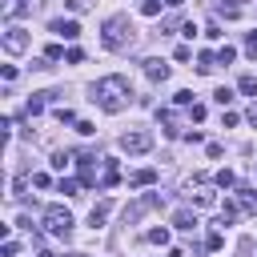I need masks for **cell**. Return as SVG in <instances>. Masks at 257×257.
<instances>
[{"instance_id":"8fae6325","label":"cell","mask_w":257,"mask_h":257,"mask_svg":"<svg viewBox=\"0 0 257 257\" xmlns=\"http://www.w3.org/2000/svg\"><path fill=\"white\" fill-rule=\"evenodd\" d=\"M237 201H241L245 213H257V189L253 185H237Z\"/></svg>"},{"instance_id":"2e32d148","label":"cell","mask_w":257,"mask_h":257,"mask_svg":"<svg viewBox=\"0 0 257 257\" xmlns=\"http://www.w3.org/2000/svg\"><path fill=\"white\" fill-rule=\"evenodd\" d=\"M161 4L165 0H137V12L141 16H161Z\"/></svg>"},{"instance_id":"4316f807","label":"cell","mask_w":257,"mask_h":257,"mask_svg":"<svg viewBox=\"0 0 257 257\" xmlns=\"http://www.w3.org/2000/svg\"><path fill=\"white\" fill-rule=\"evenodd\" d=\"M213 100H217V104H221V108H225V104H229V100H233V88H225V84H221V88H217V92H213Z\"/></svg>"},{"instance_id":"8d00e7d4","label":"cell","mask_w":257,"mask_h":257,"mask_svg":"<svg viewBox=\"0 0 257 257\" xmlns=\"http://www.w3.org/2000/svg\"><path fill=\"white\" fill-rule=\"evenodd\" d=\"M245 120H249V124H253V128H257V104H253V108H249V112H245Z\"/></svg>"},{"instance_id":"484cf974","label":"cell","mask_w":257,"mask_h":257,"mask_svg":"<svg viewBox=\"0 0 257 257\" xmlns=\"http://www.w3.org/2000/svg\"><path fill=\"white\" fill-rule=\"evenodd\" d=\"M173 100H177V104H181V108H193V104H197V100H193V92H189V88H181V92H177V96H173Z\"/></svg>"},{"instance_id":"7402d4cb","label":"cell","mask_w":257,"mask_h":257,"mask_svg":"<svg viewBox=\"0 0 257 257\" xmlns=\"http://www.w3.org/2000/svg\"><path fill=\"white\" fill-rule=\"evenodd\" d=\"M233 185H237V177H233L229 169H221V173H217V189H233Z\"/></svg>"},{"instance_id":"1f68e13d","label":"cell","mask_w":257,"mask_h":257,"mask_svg":"<svg viewBox=\"0 0 257 257\" xmlns=\"http://www.w3.org/2000/svg\"><path fill=\"white\" fill-rule=\"evenodd\" d=\"M76 133H80V137H92L96 124H92V120H76Z\"/></svg>"},{"instance_id":"52a82bcc","label":"cell","mask_w":257,"mask_h":257,"mask_svg":"<svg viewBox=\"0 0 257 257\" xmlns=\"http://www.w3.org/2000/svg\"><path fill=\"white\" fill-rule=\"evenodd\" d=\"M145 64V76L153 80V84H161V80H169V64L161 60V56H149V60H141Z\"/></svg>"},{"instance_id":"5bb4252c","label":"cell","mask_w":257,"mask_h":257,"mask_svg":"<svg viewBox=\"0 0 257 257\" xmlns=\"http://www.w3.org/2000/svg\"><path fill=\"white\" fill-rule=\"evenodd\" d=\"M157 120L165 124V133H169V137H181V128H177V116H173V108H161V112H157Z\"/></svg>"},{"instance_id":"ac0fdd59","label":"cell","mask_w":257,"mask_h":257,"mask_svg":"<svg viewBox=\"0 0 257 257\" xmlns=\"http://www.w3.org/2000/svg\"><path fill=\"white\" fill-rule=\"evenodd\" d=\"M120 181V173H116V161H108V169H104V181H100V189H112Z\"/></svg>"},{"instance_id":"e575fe53","label":"cell","mask_w":257,"mask_h":257,"mask_svg":"<svg viewBox=\"0 0 257 257\" xmlns=\"http://www.w3.org/2000/svg\"><path fill=\"white\" fill-rule=\"evenodd\" d=\"M32 185H36V189H48L52 181H48V173H36V177H32Z\"/></svg>"},{"instance_id":"30bf717a","label":"cell","mask_w":257,"mask_h":257,"mask_svg":"<svg viewBox=\"0 0 257 257\" xmlns=\"http://www.w3.org/2000/svg\"><path fill=\"white\" fill-rule=\"evenodd\" d=\"M157 181V169H137V173H128V189H149Z\"/></svg>"},{"instance_id":"d590c367","label":"cell","mask_w":257,"mask_h":257,"mask_svg":"<svg viewBox=\"0 0 257 257\" xmlns=\"http://www.w3.org/2000/svg\"><path fill=\"white\" fill-rule=\"evenodd\" d=\"M68 8H72V12H84V8H88V0H68Z\"/></svg>"},{"instance_id":"6da1fadb","label":"cell","mask_w":257,"mask_h":257,"mask_svg":"<svg viewBox=\"0 0 257 257\" xmlns=\"http://www.w3.org/2000/svg\"><path fill=\"white\" fill-rule=\"evenodd\" d=\"M128 96H133V88H128L124 76H100V80L92 84V100H96L104 112H120V108L128 104Z\"/></svg>"},{"instance_id":"d4e9b609","label":"cell","mask_w":257,"mask_h":257,"mask_svg":"<svg viewBox=\"0 0 257 257\" xmlns=\"http://www.w3.org/2000/svg\"><path fill=\"white\" fill-rule=\"evenodd\" d=\"M221 245H225V237H221V233H217V229H213V233H209V237H205V249H209V253H217V249H221Z\"/></svg>"},{"instance_id":"44dd1931","label":"cell","mask_w":257,"mask_h":257,"mask_svg":"<svg viewBox=\"0 0 257 257\" xmlns=\"http://www.w3.org/2000/svg\"><path fill=\"white\" fill-rule=\"evenodd\" d=\"M233 60H237V48H233V44H225V48L217 52V64H233Z\"/></svg>"},{"instance_id":"ffe728a7","label":"cell","mask_w":257,"mask_h":257,"mask_svg":"<svg viewBox=\"0 0 257 257\" xmlns=\"http://www.w3.org/2000/svg\"><path fill=\"white\" fill-rule=\"evenodd\" d=\"M233 221H237V205L225 201V205H221V225H233Z\"/></svg>"},{"instance_id":"4dcf8cb0","label":"cell","mask_w":257,"mask_h":257,"mask_svg":"<svg viewBox=\"0 0 257 257\" xmlns=\"http://www.w3.org/2000/svg\"><path fill=\"white\" fill-rule=\"evenodd\" d=\"M60 56H64L60 44H48V48H44V60H60Z\"/></svg>"},{"instance_id":"3957f363","label":"cell","mask_w":257,"mask_h":257,"mask_svg":"<svg viewBox=\"0 0 257 257\" xmlns=\"http://www.w3.org/2000/svg\"><path fill=\"white\" fill-rule=\"evenodd\" d=\"M44 229L56 233V237H68V233H72V213H68L64 205H48V209H44Z\"/></svg>"},{"instance_id":"9c48e42d","label":"cell","mask_w":257,"mask_h":257,"mask_svg":"<svg viewBox=\"0 0 257 257\" xmlns=\"http://www.w3.org/2000/svg\"><path fill=\"white\" fill-rule=\"evenodd\" d=\"M52 96H56V92H32V96H28V104H24V112H28V116H40V112H44V104H48Z\"/></svg>"},{"instance_id":"9a60e30c","label":"cell","mask_w":257,"mask_h":257,"mask_svg":"<svg viewBox=\"0 0 257 257\" xmlns=\"http://www.w3.org/2000/svg\"><path fill=\"white\" fill-rule=\"evenodd\" d=\"M217 68V52H197V72H213Z\"/></svg>"},{"instance_id":"cb8c5ba5","label":"cell","mask_w":257,"mask_h":257,"mask_svg":"<svg viewBox=\"0 0 257 257\" xmlns=\"http://www.w3.org/2000/svg\"><path fill=\"white\" fill-rule=\"evenodd\" d=\"M193 205H201V209H209V205H217V197L201 189V193H193Z\"/></svg>"},{"instance_id":"ba28073f","label":"cell","mask_w":257,"mask_h":257,"mask_svg":"<svg viewBox=\"0 0 257 257\" xmlns=\"http://www.w3.org/2000/svg\"><path fill=\"white\" fill-rule=\"evenodd\" d=\"M48 28H52L56 36H64V40H76V36H80V24H76V20H52Z\"/></svg>"},{"instance_id":"f1b7e54d","label":"cell","mask_w":257,"mask_h":257,"mask_svg":"<svg viewBox=\"0 0 257 257\" xmlns=\"http://www.w3.org/2000/svg\"><path fill=\"white\" fill-rule=\"evenodd\" d=\"M56 120H60V124H76V112H72V108H56Z\"/></svg>"},{"instance_id":"e0dca14e","label":"cell","mask_w":257,"mask_h":257,"mask_svg":"<svg viewBox=\"0 0 257 257\" xmlns=\"http://www.w3.org/2000/svg\"><path fill=\"white\" fill-rule=\"evenodd\" d=\"M145 241H149V245H169V229H165V225H161V229H149Z\"/></svg>"},{"instance_id":"74e56055","label":"cell","mask_w":257,"mask_h":257,"mask_svg":"<svg viewBox=\"0 0 257 257\" xmlns=\"http://www.w3.org/2000/svg\"><path fill=\"white\" fill-rule=\"evenodd\" d=\"M165 4H169V8H181V4H185V0H165Z\"/></svg>"},{"instance_id":"277c9868","label":"cell","mask_w":257,"mask_h":257,"mask_svg":"<svg viewBox=\"0 0 257 257\" xmlns=\"http://www.w3.org/2000/svg\"><path fill=\"white\" fill-rule=\"evenodd\" d=\"M120 149H124L128 157H141V153L153 149V133H149V128H128V133H120Z\"/></svg>"},{"instance_id":"d6a6232c","label":"cell","mask_w":257,"mask_h":257,"mask_svg":"<svg viewBox=\"0 0 257 257\" xmlns=\"http://www.w3.org/2000/svg\"><path fill=\"white\" fill-rule=\"evenodd\" d=\"M245 52L257 60V32H249V36H245Z\"/></svg>"},{"instance_id":"8992f818","label":"cell","mask_w":257,"mask_h":257,"mask_svg":"<svg viewBox=\"0 0 257 257\" xmlns=\"http://www.w3.org/2000/svg\"><path fill=\"white\" fill-rule=\"evenodd\" d=\"M24 48H28V32H24V28H8V32H4V52L20 56Z\"/></svg>"},{"instance_id":"4fadbf2b","label":"cell","mask_w":257,"mask_h":257,"mask_svg":"<svg viewBox=\"0 0 257 257\" xmlns=\"http://www.w3.org/2000/svg\"><path fill=\"white\" fill-rule=\"evenodd\" d=\"M173 225H177V229H197V213H193V209H177V213H173Z\"/></svg>"},{"instance_id":"5b68a950","label":"cell","mask_w":257,"mask_h":257,"mask_svg":"<svg viewBox=\"0 0 257 257\" xmlns=\"http://www.w3.org/2000/svg\"><path fill=\"white\" fill-rule=\"evenodd\" d=\"M157 205H161V193H145V197H137V201L124 209V225H137V221H141L145 213H153Z\"/></svg>"},{"instance_id":"603a6c76","label":"cell","mask_w":257,"mask_h":257,"mask_svg":"<svg viewBox=\"0 0 257 257\" xmlns=\"http://www.w3.org/2000/svg\"><path fill=\"white\" fill-rule=\"evenodd\" d=\"M56 189H60L64 197H76V189H80V185H76L72 177H60V185H56Z\"/></svg>"},{"instance_id":"f546056e","label":"cell","mask_w":257,"mask_h":257,"mask_svg":"<svg viewBox=\"0 0 257 257\" xmlns=\"http://www.w3.org/2000/svg\"><path fill=\"white\" fill-rule=\"evenodd\" d=\"M205 36H209V40H217V36H225V32H221V24H217V20H209V24H205Z\"/></svg>"},{"instance_id":"d6986e66","label":"cell","mask_w":257,"mask_h":257,"mask_svg":"<svg viewBox=\"0 0 257 257\" xmlns=\"http://www.w3.org/2000/svg\"><path fill=\"white\" fill-rule=\"evenodd\" d=\"M237 88H241L245 96H257V76H241V80H237Z\"/></svg>"},{"instance_id":"7c38bea8","label":"cell","mask_w":257,"mask_h":257,"mask_svg":"<svg viewBox=\"0 0 257 257\" xmlns=\"http://www.w3.org/2000/svg\"><path fill=\"white\" fill-rule=\"evenodd\" d=\"M108 213H112V201H100V205H92V213H88V225H92V229H100Z\"/></svg>"},{"instance_id":"836d02e7","label":"cell","mask_w":257,"mask_h":257,"mask_svg":"<svg viewBox=\"0 0 257 257\" xmlns=\"http://www.w3.org/2000/svg\"><path fill=\"white\" fill-rule=\"evenodd\" d=\"M64 60H68V64H80V60H84V52H80V48H68V52H64Z\"/></svg>"},{"instance_id":"7a4b0ae2","label":"cell","mask_w":257,"mask_h":257,"mask_svg":"<svg viewBox=\"0 0 257 257\" xmlns=\"http://www.w3.org/2000/svg\"><path fill=\"white\" fill-rule=\"evenodd\" d=\"M133 40H137V28H133L128 16H108V20L100 24V44H104V48L120 52V48H128Z\"/></svg>"},{"instance_id":"f35d334b","label":"cell","mask_w":257,"mask_h":257,"mask_svg":"<svg viewBox=\"0 0 257 257\" xmlns=\"http://www.w3.org/2000/svg\"><path fill=\"white\" fill-rule=\"evenodd\" d=\"M36 257H56V253H48V249H40V253H36Z\"/></svg>"},{"instance_id":"83f0119b","label":"cell","mask_w":257,"mask_h":257,"mask_svg":"<svg viewBox=\"0 0 257 257\" xmlns=\"http://www.w3.org/2000/svg\"><path fill=\"white\" fill-rule=\"evenodd\" d=\"M68 161H72V153H68V149H60V153H52V169H64Z\"/></svg>"}]
</instances>
